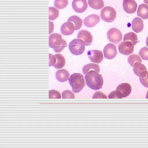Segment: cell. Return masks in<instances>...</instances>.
<instances>
[{
	"label": "cell",
	"instance_id": "cell-1",
	"mask_svg": "<svg viewBox=\"0 0 148 148\" xmlns=\"http://www.w3.org/2000/svg\"><path fill=\"white\" fill-rule=\"evenodd\" d=\"M87 86L92 90H98L102 88L103 83L102 76L96 71H90L84 76Z\"/></svg>",
	"mask_w": 148,
	"mask_h": 148
},
{
	"label": "cell",
	"instance_id": "cell-2",
	"mask_svg": "<svg viewBox=\"0 0 148 148\" xmlns=\"http://www.w3.org/2000/svg\"><path fill=\"white\" fill-rule=\"evenodd\" d=\"M49 46L50 48H53L56 53H60L67 46V44L60 34L54 33L49 36Z\"/></svg>",
	"mask_w": 148,
	"mask_h": 148
},
{
	"label": "cell",
	"instance_id": "cell-3",
	"mask_svg": "<svg viewBox=\"0 0 148 148\" xmlns=\"http://www.w3.org/2000/svg\"><path fill=\"white\" fill-rule=\"evenodd\" d=\"M69 83L72 87V91L78 93L85 86V80L83 75L79 73L72 74L69 79Z\"/></svg>",
	"mask_w": 148,
	"mask_h": 148
},
{
	"label": "cell",
	"instance_id": "cell-4",
	"mask_svg": "<svg viewBox=\"0 0 148 148\" xmlns=\"http://www.w3.org/2000/svg\"><path fill=\"white\" fill-rule=\"evenodd\" d=\"M70 52L75 56L82 54L85 50V44L82 39H74L69 44Z\"/></svg>",
	"mask_w": 148,
	"mask_h": 148
},
{
	"label": "cell",
	"instance_id": "cell-5",
	"mask_svg": "<svg viewBox=\"0 0 148 148\" xmlns=\"http://www.w3.org/2000/svg\"><path fill=\"white\" fill-rule=\"evenodd\" d=\"M101 17L107 23L113 22L116 17V12L111 6H105L101 9Z\"/></svg>",
	"mask_w": 148,
	"mask_h": 148
},
{
	"label": "cell",
	"instance_id": "cell-6",
	"mask_svg": "<svg viewBox=\"0 0 148 148\" xmlns=\"http://www.w3.org/2000/svg\"><path fill=\"white\" fill-rule=\"evenodd\" d=\"M107 38L110 42L116 44L121 42L123 35L119 29L112 28L107 32Z\"/></svg>",
	"mask_w": 148,
	"mask_h": 148
},
{
	"label": "cell",
	"instance_id": "cell-7",
	"mask_svg": "<svg viewBox=\"0 0 148 148\" xmlns=\"http://www.w3.org/2000/svg\"><path fill=\"white\" fill-rule=\"evenodd\" d=\"M103 51L104 57L108 60L114 58L117 54L116 46L112 43L107 44L103 48Z\"/></svg>",
	"mask_w": 148,
	"mask_h": 148
},
{
	"label": "cell",
	"instance_id": "cell-8",
	"mask_svg": "<svg viewBox=\"0 0 148 148\" xmlns=\"http://www.w3.org/2000/svg\"><path fill=\"white\" fill-rule=\"evenodd\" d=\"M118 48L121 54L127 56L133 53L134 45L130 41H124L119 45Z\"/></svg>",
	"mask_w": 148,
	"mask_h": 148
},
{
	"label": "cell",
	"instance_id": "cell-9",
	"mask_svg": "<svg viewBox=\"0 0 148 148\" xmlns=\"http://www.w3.org/2000/svg\"><path fill=\"white\" fill-rule=\"evenodd\" d=\"M87 55L90 61L96 64L101 62L103 59V53L100 50H89L87 51Z\"/></svg>",
	"mask_w": 148,
	"mask_h": 148
},
{
	"label": "cell",
	"instance_id": "cell-10",
	"mask_svg": "<svg viewBox=\"0 0 148 148\" xmlns=\"http://www.w3.org/2000/svg\"><path fill=\"white\" fill-rule=\"evenodd\" d=\"M72 6L75 12L81 13L87 9L88 4L86 0H73Z\"/></svg>",
	"mask_w": 148,
	"mask_h": 148
},
{
	"label": "cell",
	"instance_id": "cell-11",
	"mask_svg": "<svg viewBox=\"0 0 148 148\" xmlns=\"http://www.w3.org/2000/svg\"><path fill=\"white\" fill-rule=\"evenodd\" d=\"M134 73L139 77H145L147 73L145 65L140 62H136L133 66Z\"/></svg>",
	"mask_w": 148,
	"mask_h": 148
},
{
	"label": "cell",
	"instance_id": "cell-12",
	"mask_svg": "<svg viewBox=\"0 0 148 148\" xmlns=\"http://www.w3.org/2000/svg\"><path fill=\"white\" fill-rule=\"evenodd\" d=\"M123 6L126 13L133 14L136 12L137 3L135 0H123Z\"/></svg>",
	"mask_w": 148,
	"mask_h": 148
},
{
	"label": "cell",
	"instance_id": "cell-13",
	"mask_svg": "<svg viewBox=\"0 0 148 148\" xmlns=\"http://www.w3.org/2000/svg\"><path fill=\"white\" fill-rule=\"evenodd\" d=\"M78 39H82L85 44V46H90L92 42V36L91 34L87 30H82L79 31L77 36Z\"/></svg>",
	"mask_w": 148,
	"mask_h": 148
},
{
	"label": "cell",
	"instance_id": "cell-14",
	"mask_svg": "<svg viewBox=\"0 0 148 148\" xmlns=\"http://www.w3.org/2000/svg\"><path fill=\"white\" fill-rule=\"evenodd\" d=\"M100 21V17L97 14H90L86 17L84 20V24L89 28H91L97 25Z\"/></svg>",
	"mask_w": 148,
	"mask_h": 148
},
{
	"label": "cell",
	"instance_id": "cell-15",
	"mask_svg": "<svg viewBox=\"0 0 148 148\" xmlns=\"http://www.w3.org/2000/svg\"><path fill=\"white\" fill-rule=\"evenodd\" d=\"M75 30V26L71 21H67L62 24L61 27V32L64 35H70Z\"/></svg>",
	"mask_w": 148,
	"mask_h": 148
},
{
	"label": "cell",
	"instance_id": "cell-16",
	"mask_svg": "<svg viewBox=\"0 0 148 148\" xmlns=\"http://www.w3.org/2000/svg\"><path fill=\"white\" fill-rule=\"evenodd\" d=\"M131 27L134 32L136 33L140 32L143 28V22L142 19L140 17L134 18L132 21Z\"/></svg>",
	"mask_w": 148,
	"mask_h": 148
},
{
	"label": "cell",
	"instance_id": "cell-17",
	"mask_svg": "<svg viewBox=\"0 0 148 148\" xmlns=\"http://www.w3.org/2000/svg\"><path fill=\"white\" fill-rule=\"evenodd\" d=\"M56 77L58 82L63 83L69 80V73L66 69H59L56 73Z\"/></svg>",
	"mask_w": 148,
	"mask_h": 148
},
{
	"label": "cell",
	"instance_id": "cell-18",
	"mask_svg": "<svg viewBox=\"0 0 148 148\" xmlns=\"http://www.w3.org/2000/svg\"><path fill=\"white\" fill-rule=\"evenodd\" d=\"M137 15L143 20L148 18V5L146 3L139 5L137 10Z\"/></svg>",
	"mask_w": 148,
	"mask_h": 148
},
{
	"label": "cell",
	"instance_id": "cell-19",
	"mask_svg": "<svg viewBox=\"0 0 148 148\" xmlns=\"http://www.w3.org/2000/svg\"><path fill=\"white\" fill-rule=\"evenodd\" d=\"M131 89L132 88L131 85L127 83H123L119 84L116 88V90H118L122 92L123 95V98L127 97L130 94L131 92Z\"/></svg>",
	"mask_w": 148,
	"mask_h": 148
},
{
	"label": "cell",
	"instance_id": "cell-20",
	"mask_svg": "<svg viewBox=\"0 0 148 148\" xmlns=\"http://www.w3.org/2000/svg\"><path fill=\"white\" fill-rule=\"evenodd\" d=\"M123 40L124 41H130L135 46L138 43V36L135 33L130 32L124 35Z\"/></svg>",
	"mask_w": 148,
	"mask_h": 148
},
{
	"label": "cell",
	"instance_id": "cell-21",
	"mask_svg": "<svg viewBox=\"0 0 148 148\" xmlns=\"http://www.w3.org/2000/svg\"><path fill=\"white\" fill-rule=\"evenodd\" d=\"M88 5L94 9H101L104 6L103 0H88Z\"/></svg>",
	"mask_w": 148,
	"mask_h": 148
},
{
	"label": "cell",
	"instance_id": "cell-22",
	"mask_svg": "<svg viewBox=\"0 0 148 148\" xmlns=\"http://www.w3.org/2000/svg\"><path fill=\"white\" fill-rule=\"evenodd\" d=\"M57 62L55 65L53 66L56 69H61L62 68L65 64V60L64 56L61 54H57L55 55Z\"/></svg>",
	"mask_w": 148,
	"mask_h": 148
},
{
	"label": "cell",
	"instance_id": "cell-23",
	"mask_svg": "<svg viewBox=\"0 0 148 148\" xmlns=\"http://www.w3.org/2000/svg\"><path fill=\"white\" fill-rule=\"evenodd\" d=\"M68 21H71L74 23L75 26V30H78L80 29L83 24V20L77 16H72L69 17L68 19Z\"/></svg>",
	"mask_w": 148,
	"mask_h": 148
},
{
	"label": "cell",
	"instance_id": "cell-24",
	"mask_svg": "<svg viewBox=\"0 0 148 148\" xmlns=\"http://www.w3.org/2000/svg\"><path fill=\"white\" fill-rule=\"evenodd\" d=\"M91 69H92L98 72H99V71H100V68H99V66L98 65H97L96 64L90 63V64H87V65H84L83 67L82 71H83V74L87 73L88 71Z\"/></svg>",
	"mask_w": 148,
	"mask_h": 148
},
{
	"label": "cell",
	"instance_id": "cell-25",
	"mask_svg": "<svg viewBox=\"0 0 148 148\" xmlns=\"http://www.w3.org/2000/svg\"><path fill=\"white\" fill-rule=\"evenodd\" d=\"M142 59L140 57V56H138L135 54H131L129 56L128 58V62L130 64V65L131 66H133L134 65L136 62H142Z\"/></svg>",
	"mask_w": 148,
	"mask_h": 148
},
{
	"label": "cell",
	"instance_id": "cell-26",
	"mask_svg": "<svg viewBox=\"0 0 148 148\" xmlns=\"http://www.w3.org/2000/svg\"><path fill=\"white\" fill-rule=\"evenodd\" d=\"M49 19L50 21L54 20L58 17L59 15V11L57 9H56L54 7H49Z\"/></svg>",
	"mask_w": 148,
	"mask_h": 148
},
{
	"label": "cell",
	"instance_id": "cell-27",
	"mask_svg": "<svg viewBox=\"0 0 148 148\" xmlns=\"http://www.w3.org/2000/svg\"><path fill=\"white\" fill-rule=\"evenodd\" d=\"M68 3V0H54V5L58 9H62L65 8Z\"/></svg>",
	"mask_w": 148,
	"mask_h": 148
},
{
	"label": "cell",
	"instance_id": "cell-28",
	"mask_svg": "<svg viewBox=\"0 0 148 148\" xmlns=\"http://www.w3.org/2000/svg\"><path fill=\"white\" fill-rule=\"evenodd\" d=\"M122 98H123V95L122 92L118 90L113 91L108 95V98L109 99H121Z\"/></svg>",
	"mask_w": 148,
	"mask_h": 148
},
{
	"label": "cell",
	"instance_id": "cell-29",
	"mask_svg": "<svg viewBox=\"0 0 148 148\" xmlns=\"http://www.w3.org/2000/svg\"><path fill=\"white\" fill-rule=\"evenodd\" d=\"M139 54L142 60L147 61L148 60V47H144L142 48L139 51Z\"/></svg>",
	"mask_w": 148,
	"mask_h": 148
},
{
	"label": "cell",
	"instance_id": "cell-30",
	"mask_svg": "<svg viewBox=\"0 0 148 148\" xmlns=\"http://www.w3.org/2000/svg\"><path fill=\"white\" fill-rule=\"evenodd\" d=\"M61 95L60 93L55 90H50L49 91V98L50 99H61Z\"/></svg>",
	"mask_w": 148,
	"mask_h": 148
},
{
	"label": "cell",
	"instance_id": "cell-31",
	"mask_svg": "<svg viewBox=\"0 0 148 148\" xmlns=\"http://www.w3.org/2000/svg\"><path fill=\"white\" fill-rule=\"evenodd\" d=\"M62 98L63 99H74L75 97V95H74V94L70 90H65L62 92Z\"/></svg>",
	"mask_w": 148,
	"mask_h": 148
},
{
	"label": "cell",
	"instance_id": "cell-32",
	"mask_svg": "<svg viewBox=\"0 0 148 148\" xmlns=\"http://www.w3.org/2000/svg\"><path fill=\"white\" fill-rule=\"evenodd\" d=\"M108 97L104 94L103 92L101 91H97L95 92L94 95H92V99H97V98H100V99H107Z\"/></svg>",
	"mask_w": 148,
	"mask_h": 148
},
{
	"label": "cell",
	"instance_id": "cell-33",
	"mask_svg": "<svg viewBox=\"0 0 148 148\" xmlns=\"http://www.w3.org/2000/svg\"><path fill=\"white\" fill-rule=\"evenodd\" d=\"M49 66H54L55 65V64L57 62V59L56 57L55 56V55H53L51 54H49Z\"/></svg>",
	"mask_w": 148,
	"mask_h": 148
},
{
	"label": "cell",
	"instance_id": "cell-34",
	"mask_svg": "<svg viewBox=\"0 0 148 148\" xmlns=\"http://www.w3.org/2000/svg\"><path fill=\"white\" fill-rule=\"evenodd\" d=\"M140 83L146 88H148V71L145 77H139Z\"/></svg>",
	"mask_w": 148,
	"mask_h": 148
},
{
	"label": "cell",
	"instance_id": "cell-35",
	"mask_svg": "<svg viewBox=\"0 0 148 148\" xmlns=\"http://www.w3.org/2000/svg\"><path fill=\"white\" fill-rule=\"evenodd\" d=\"M49 34L50 35L51 34V33L53 32V22H51V21H50L49 20Z\"/></svg>",
	"mask_w": 148,
	"mask_h": 148
},
{
	"label": "cell",
	"instance_id": "cell-36",
	"mask_svg": "<svg viewBox=\"0 0 148 148\" xmlns=\"http://www.w3.org/2000/svg\"><path fill=\"white\" fill-rule=\"evenodd\" d=\"M146 46L148 47V36L146 38Z\"/></svg>",
	"mask_w": 148,
	"mask_h": 148
},
{
	"label": "cell",
	"instance_id": "cell-37",
	"mask_svg": "<svg viewBox=\"0 0 148 148\" xmlns=\"http://www.w3.org/2000/svg\"><path fill=\"white\" fill-rule=\"evenodd\" d=\"M143 1H144V2H145V3H146V4L148 5V0H143Z\"/></svg>",
	"mask_w": 148,
	"mask_h": 148
},
{
	"label": "cell",
	"instance_id": "cell-38",
	"mask_svg": "<svg viewBox=\"0 0 148 148\" xmlns=\"http://www.w3.org/2000/svg\"><path fill=\"white\" fill-rule=\"evenodd\" d=\"M146 98H147V99H148V91H147V94H146Z\"/></svg>",
	"mask_w": 148,
	"mask_h": 148
}]
</instances>
